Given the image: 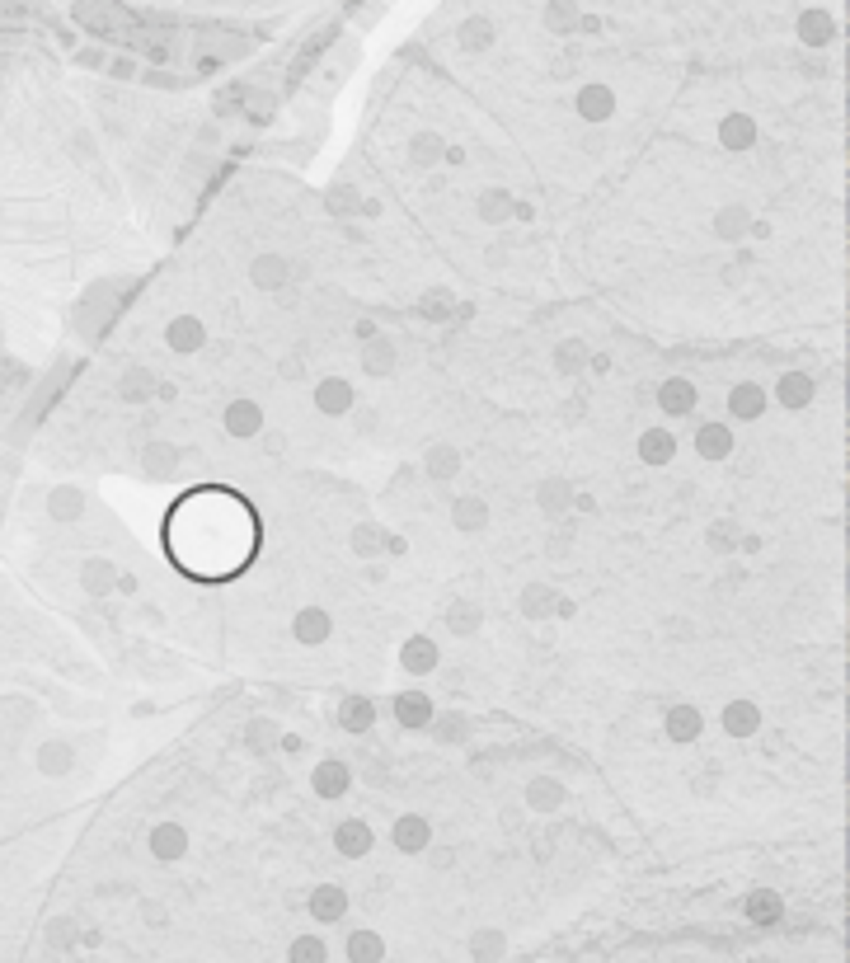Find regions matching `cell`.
Segmentation results:
<instances>
[{
    "instance_id": "cell-1",
    "label": "cell",
    "mask_w": 850,
    "mask_h": 963,
    "mask_svg": "<svg viewBox=\"0 0 850 963\" xmlns=\"http://www.w3.org/2000/svg\"><path fill=\"white\" fill-rule=\"evenodd\" d=\"M766 404H771V395H766V386H757V381H738V386L728 390V414H733L738 423L761 419Z\"/></svg>"
},
{
    "instance_id": "cell-2",
    "label": "cell",
    "mask_w": 850,
    "mask_h": 963,
    "mask_svg": "<svg viewBox=\"0 0 850 963\" xmlns=\"http://www.w3.org/2000/svg\"><path fill=\"white\" fill-rule=\"evenodd\" d=\"M165 343H170L174 353H198L202 343H207V325H202L198 315H179V320H170V329H165Z\"/></svg>"
},
{
    "instance_id": "cell-3",
    "label": "cell",
    "mask_w": 850,
    "mask_h": 963,
    "mask_svg": "<svg viewBox=\"0 0 850 963\" xmlns=\"http://www.w3.org/2000/svg\"><path fill=\"white\" fill-rule=\"evenodd\" d=\"M696 451L705 456V461H724V456H733V428H728V423H700Z\"/></svg>"
},
{
    "instance_id": "cell-4",
    "label": "cell",
    "mask_w": 850,
    "mask_h": 963,
    "mask_svg": "<svg viewBox=\"0 0 850 963\" xmlns=\"http://www.w3.org/2000/svg\"><path fill=\"white\" fill-rule=\"evenodd\" d=\"M700 400L696 381H686V376H667L663 386H658V404H663L667 414H691V404Z\"/></svg>"
},
{
    "instance_id": "cell-5",
    "label": "cell",
    "mask_w": 850,
    "mask_h": 963,
    "mask_svg": "<svg viewBox=\"0 0 850 963\" xmlns=\"http://www.w3.org/2000/svg\"><path fill=\"white\" fill-rule=\"evenodd\" d=\"M578 113H583L588 123H606V118L616 113V94H611V85H583V90H578Z\"/></svg>"
},
{
    "instance_id": "cell-6",
    "label": "cell",
    "mask_w": 850,
    "mask_h": 963,
    "mask_svg": "<svg viewBox=\"0 0 850 963\" xmlns=\"http://www.w3.org/2000/svg\"><path fill=\"white\" fill-rule=\"evenodd\" d=\"M371 841H376V837H371V827L362 823V818H343L339 832H334V846H339V855H353V860L371 851Z\"/></svg>"
},
{
    "instance_id": "cell-7",
    "label": "cell",
    "mask_w": 850,
    "mask_h": 963,
    "mask_svg": "<svg viewBox=\"0 0 850 963\" xmlns=\"http://www.w3.org/2000/svg\"><path fill=\"white\" fill-rule=\"evenodd\" d=\"M315 404H320L325 414H348V409H353V386H348L343 376H325V381L315 386Z\"/></svg>"
},
{
    "instance_id": "cell-8",
    "label": "cell",
    "mask_w": 850,
    "mask_h": 963,
    "mask_svg": "<svg viewBox=\"0 0 850 963\" xmlns=\"http://www.w3.org/2000/svg\"><path fill=\"white\" fill-rule=\"evenodd\" d=\"M188 851V832L179 823H155L151 827V855L160 860H179Z\"/></svg>"
},
{
    "instance_id": "cell-9",
    "label": "cell",
    "mask_w": 850,
    "mask_h": 963,
    "mask_svg": "<svg viewBox=\"0 0 850 963\" xmlns=\"http://www.w3.org/2000/svg\"><path fill=\"white\" fill-rule=\"evenodd\" d=\"M263 428V409L254 400H235L226 409V433L231 437H254Z\"/></svg>"
},
{
    "instance_id": "cell-10",
    "label": "cell",
    "mask_w": 850,
    "mask_h": 963,
    "mask_svg": "<svg viewBox=\"0 0 850 963\" xmlns=\"http://www.w3.org/2000/svg\"><path fill=\"white\" fill-rule=\"evenodd\" d=\"M719 141H724L728 151H747V146L757 141V123H752L747 113H728L724 123H719Z\"/></svg>"
},
{
    "instance_id": "cell-11",
    "label": "cell",
    "mask_w": 850,
    "mask_h": 963,
    "mask_svg": "<svg viewBox=\"0 0 850 963\" xmlns=\"http://www.w3.org/2000/svg\"><path fill=\"white\" fill-rule=\"evenodd\" d=\"M639 456H644L649 466H667V461L677 456V437L667 433V428H649V433L639 437Z\"/></svg>"
},
{
    "instance_id": "cell-12",
    "label": "cell",
    "mask_w": 850,
    "mask_h": 963,
    "mask_svg": "<svg viewBox=\"0 0 850 963\" xmlns=\"http://www.w3.org/2000/svg\"><path fill=\"white\" fill-rule=\"evenodd\" d=\"M329 625H334V621H329V611H320V606H306V611H301V616L292 621V630H296V639H301V644H325V639H329Z\"/></svg>"
},
{
    "instance_id": "cell-13",
    "label": "cell",
    "mask_w": 850,
    "mask_h": 963,
    "mask_svg": "<svg viewBox=\"0 0 850 963\" xmlns=\"http://www.w3.org/2000/svg\"><path fill=\"white\" fill-rule=\"evenodd\" d=\"M343 912H348V893H343V888L325 884V888H315V893H310V917H320V921H339Z\"/></svg>"
},
{
    "instance_id": "cell-14",
    "label": "cell",
    "mask_w": 850,
    "mask_h": 963,
    "mask_svg": "<svg viewBox=\"0 0 850 963\" xmlns=\"http://www.w3.org/2000/svg\"><path fill=\"white\" fill-rule=\"evenodd\" d=\"M775 400L789 404V409L808 404V400H813V376H808V372H785V376H780V386H775Z\"/></svg>"
},
{
    "instance_id": "cell-15",
    "label": "cell",
    "mask_w": 850,
    "mask_h": 963,
    "mask_svg": "<svg viewBox=\"0 0 850 963\" xmlns=\"http://www.w3.org/2000/svg\"><path fill=\"white\" fill-rule=\"evenodd\" d=\"M310 780H315V794H320V799H339V794L348 790V766H343V762H320Z\"/></svg>"
},
{
    "instance_id": "cell-16",
    "label": "cell",
    "mask_w": 850,
    "mask_h": 963,
    "mask_svg": "<svg viewBox=\"0 0 850 963\" xmlns=\"http://www.w3.org/2000/svg\"><path fill=\"white\" fill-rule=\"evenodd\" d=\"M390 837H395V846H400V851H423V846L433 841V827L409 813V818H400V823H395V832H390Z\"/></svg>"
},
{
    "instance_id": "cell-17",
    "label": "cell",
    "mask_w": 850,
    "mask_h": 963,
    "mask_svg": "<svg viewBox=\"0 0 850 963\" xmlns=\"http://www.w3.org/2000/svg\"><path fill=\"white\" fill-rule=\"evenodd\" d=\"M386 954V940L376 931H353L348 935V963H381Z\"/></svg>"
},
{
    "instance_id": "cell-18",
    "label": "cell",
    "mask_w": 850,
    "mask_h": 963,
    "mask_svg": "<svg viewBox=\"0 0 850 963\" xmlns=\"http://www.w3.org/2000/svg\"><path fill=\"white\" fill-rule=\"evenodd\" d=\"M667 733H672V743L696 738V733H700V710H696V705H677V710L667 715Z\"/></svg>"
},
{
    "instance_id": "cell-19",
    "label": "cell",
    "mask_w": 850,
    "mask_h": 963,
    "mask_svg": "<svg viewBox=\"0 0 850 963\" xmlns=\"http://www.w3.org/2000/svg\"><path fill=\"white\" fill-rule=\"evenodd\" d=\"M400 705V719L409 724V729H418V724H428L433 719V700L428 696H418V691H409V696H400L395 700Z\"/></svg>"
},
{
    "instance_id": "cell-20",
    "label": "cell",
    "mask_w": 850,
    "mask_h": 963,
    "mask_svg": "<svg viewBox=\"0 0 850 963\" xmlns=\"http://www.w3.org/2000/svg\"><path fill=\"white\" fill-rule=\"evenodd\" d=\"M287 959H292V963H325L329 949H325V940H320V935H296L292 949H287Z\"/></svg>"
},
{
    "instance_id": "cell-21",
    "label": "cell",
    "mask_w": 850,
    "mask_h": 963,
    "mask_svg": "<svg viewBox=\"0 0 850 963\" xmlns=\"http://www.w3.org/2000/svg\"><path fill=\"white\" fill-rule=\"evenodd\" d=\"M433 663H437L433 639H409L404 644V668L409 672H433Z\"/></svg>"
},
{
    "instance_id": "cell-22",
    "label": "cell",
    "mask_w": 850,
    "mask_h": 963,
    "mask_svg": "<svg viewBox=\"0 0 850 963\" xmlns=\"http://www.w3.org/2000/svg\"><path fill=\"white\" fill-rule=\"evenodd\" d=\"M343 729L348 733H362V729H371V719H376V710H371V700H343Z\"/></svg>"
},
{
    "instance_id": "cell-23",
    "label": "cell",
    "mask_w": 850,
    "mask_h": 963,
    "mask_svg": "<svg viewBox=\"0 0 850 963\" xmlns=\"http://www.w3.org/2000/svg\"><path fill=\"white\" fill-rule=\"evenodd\" d=\"M757 724H761L757 705H742V700H738V705H728V710H724V729L738 733V738H742V733H752Z\"/></svg>"
},
{
    "instance_id": "cell-24",
    "label": "cell",
    "mask_w": 850,
    "mask_h": 963,
    "mask_svg": "<svg viewBox=\"0 0 850 963\" xmlns=\"http://www.w3.org/2000/svg\"><path fill=\"white\" fill-rule=\"evenodd\" d=\"M747 917L757 921V926L780 921V898H775V893H752V898H747Z\"/></svg>"
},
{
    "instance_id": "cell-25",
    "label": "cell",
    "mask_w": 850,
    "mask_h": 963,
    "mask_svg": "<svg viewBox=\"0 0 850 963\" xmlns=\"http://www.w3.org/2000/svg\"><path fill=\"white\" fill-rule=\"evenodd\" d=\"M456 527H465V531H480L484 527V503H480V498H461V503H456Z\"/></svg>"
},
{
    "instance_id": "cell-26",
    "label": "cell",
    "mask_w": 850,
    "mask_h": 963,
    "mask_svg": "<svg viewBox=\"0 0 850 963\" xmlns=\"http://www.w3.org/2000/svg\"><path fill=\"white\" fill-rule=\"evenodd\" d=\"M799 33H804L808 43H827V38H832V19H827V15H804V19H799Z\"/></svg>"
},
{
    "instance_id": "cell-27",
    "label": "cell",
    "mask_w": 850,
    "mask_h": 963,
    "mask_svg": "<svg viewBox=\"0 0 850 963\" xmlns=\"http://www.w3.org/2000/svg\"><path fill=\"white\" fill-rule=\"evenodd\" d=\"M559 799H564V790H559L555 780H536V785H531V808H555Z\"/></svg>"
},
{
    "instance_id": "cell-28",
    "label": "cell",
    "mask_w": 850,
    "mask_h": 963,
    "mask_svg": "<svg viewBox=\"0 0 850 963\" xmlns=\"http://www.w3.org/2000/svg\"><path fill=\"white\" fill-rule=\"evenodd\" d=\"M254 278H259L263 287H268V282H282L287 278V264H282V259H259V264H254Z\"/></svg>"
},
{
    "instance_id": "cell-29",
    "label": "cell",
    "mask_w": 850,
    "mask_h": 963,
    "mask_svg": "<svg viewBox=\"0 0 850 963\" xmlns=\"http://www.w3.org/2000/svg\"><path fill=\"white\" fill-rule=\"evenodd\" d=\"M498 949H503V935H475V954L480 959H498Z\"/></svg>"
},
{
    "instance_id": "cell-30",
    "label": "cell",
    "mask_w": 850,
    "mask_h": 963,
    "mask_svg": "<svg viewBox=\"0 0 850 963\" xmlns=\"http://www.w3.org/2000/svg\"><path fill=\"white\" fill-rule=\"evenodd\" d=\"M43 766H47V771H66V766H71V752H66V747H47Z\"/></svg>"
}]
</instances>
